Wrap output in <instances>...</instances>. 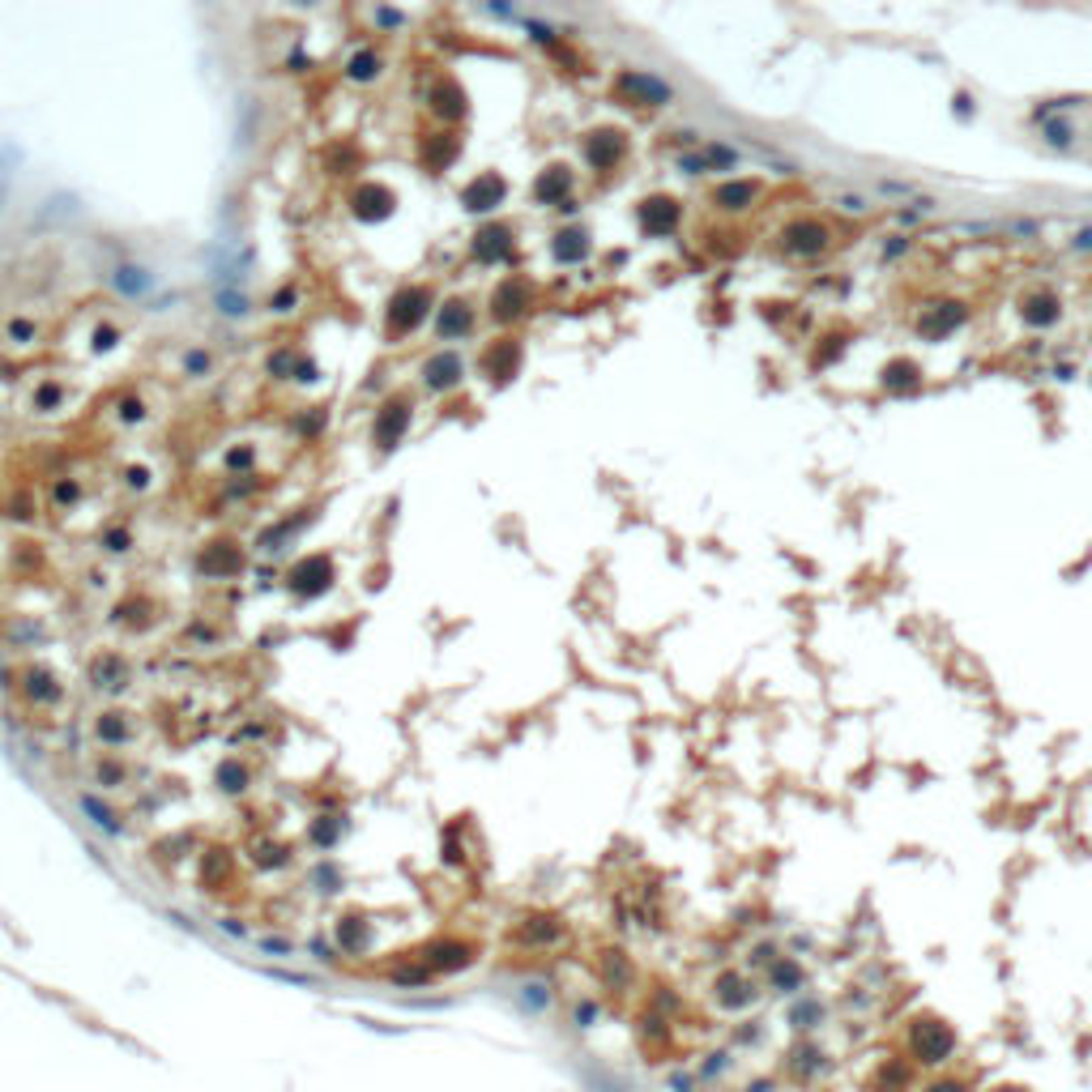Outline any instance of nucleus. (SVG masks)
I'll return each instance as SVG.
<instances>
[{
  "label": "nucleus",
  "instance_id": "nucleus-1",
  "mask_svg": "<svg viewBox=\"0 0 1092 1092\" xmlns=\"http://www.w3.org/2000/svg\"><path fill=\"white\" fill-rule=\"evenodd\" d=\"M956 1054V1029L939 1015H913L905 1029V1058L913 1067H947Z\"/></svg>",
  "mask_w": 1092,
  "mask_h": 1092
},
{
  "label": "nucleus",
  "instance_id": "nucleus-2",
  "mask_svg": "<svg viewBox=\"0 0 1092 1092\" xmlns=\"http://www.w3.org/2000/svg\"><path fill=\"white\" fill-rule=\"evenodd\" d=\"M431 308V291L427 286H401L388 303V337H405L427 320Z\"/></svg>",
  "mask_w": 1092,
  "mask_h": 1092
},
{
  "label": "nucleus",
  "instance_id": "nucleus-3",
  "mask_svg": "<svg viewBox=\"0 0 1092 1092\" xmlns=\"http://www.w3.org/2000/svg\"><path fill=\"white\" fill-rule=\"evenodd\" d=\"M828 1067H832V1058L824 1054V1046L819 1041H811V1037H798L790 1050H785V1075L794 1079V1084H819L828 1075Z\"/></svg>",
  "mask_w": 1092,
  "mask_h": 1092
},
{
  "label": "nucleus",
  "instance_id": "nucleus-4",
  "mask_svg": "<svg viewBox=\"0 0 1092 1092\" xmlns=\"http://www.w3.org/2000/svg\"><path fill=\"white\" fill-rule=\"evenodd\" d=\"M329 581H333V568H329V559L324 555H308L303 564H295L291 568V576H286V585L299 593V597H316V593H324L329 589Z\"/></svg>",
  "mask_w": 1092,
  "mask_h": 1092
},
{
  "label": "nucleus",
  "instance_id": "nucleus-5",
  "mask_svg": "<svg viewBox=\"0 0 1092 1092\" xmlns=\"http://www.w3.org/2000/svg\"><path fill=\"white\" fill-rule=\"evenodd\" d=\"M866 1088H879V1092H918V1067L909 1058H883L870 1075Z\"/></svg>",
  "mask_w": 1092,
  "mask_h": 1092
},
{
  "label": "nucleus",
  "instance_id": "nucleus-6",
  "mask_svg": "<svg viewBox=\"0 0 1092 1092\" xmlns=\"http://www.w3.org/2000/svg\"><path fill=\"white\" fill-rule=\"evenodd\" d=\"M461 376H465V363H461L457 351H440V355H431V359L423 363V384H427L431 393H448V388H457Z\"/></svg>",
  "mask_w": 1092,
  "mask_h": 1092
},
{
  "label": "nucleus",
  "instance_id": "nucleus-7",
  "mask_svg": "<svg viewBox=\"0 0 1092 1092\" xmlns=\"http://www.w3.org/2000/svg\"><path fill=\"white\" fill-rule=\"evenodd\" d=\"M500 201H504V179H500L495 171L478 175V179L461 192V205H465L469 214H487V210H495Z\"/></svg>",
  "mask_w": 1092,
  "mask_h": 1092
},
{
  "label": "nucleus",
  "instance_id": "nucleus-8",
  "mask_svg": "<svg viewBox=\"0 0 1092 1092\" xmlns=\"http://www.w3.org/2000/svg\"><path fill=\"white\" fill-rule=\"evenodd\" d=\"M525 308H529V286L521 278H504L495 286V295H491V316L495 320H517V316H525Z\"/></svg>",
  "mask_w": 1092,
  "mask_h": 1092
},
{
  "label": "nucleus",
  "instance_id": "nucleus-9",
  "mask_svg": "<svg viewBox=\"0 0 1092 1092\" xmlns=\"http://www.w3.org/2000/svg\"><path fill=\"white\" fill-rule=\"evenodd\" d=\"M483 372L491 376V384H508L517 372H521V346L517 341H495L483 359Z\"/></svg>",
  "mask_w": 1092,
  "mask_h": 1092
},
{
  "label": "nucleus",
  "instance_id": "nucleus-10",
  "mask_svg": "<svg viewBox=\"0 0 1092 1092\" xmlns=\"http://www.w3.org/2000/svg\"><path fill=\"white\" fill-rule=\"evenodd\" d=\"M405 423H410V401L405 397H397V401H388L384 410H380V419H376V444L388 452L397 440H401V431H405Z\"/></svg>",
  "mask_w": 1092,
  "mask_h": 1092
},
{
  "label": "nucleus",
  "instance_id": "nucleus-11",
  "mask_svg": "<svg viewBox=\"0 0 1092 1092\" xmlns=\"http://www.w3.org/2000/svg\"><path fill=\"white\" fill-rule=\"evenodd\" d=\"M474 256L478 260H508L512 256V231L504 222H491L474 235Z\"/></svg>",
  "mask_w": 1092,
  "mask_h": 1092
},
{
  "label": "nucleus",
  "instance_id": "nucleus-12",
  "mask_svg": "<svg viewBox=\"0 0 1092 1092\" xmlns=\"http://www.w3.org/2000/svg\"><path fill=\"white\" fill-rule=\"evenodd\" d=\"M90 682L99 692H120L124 682H128V661L120 657V653H99L94 661H90Z\"/></svg>",
  "mask_w": 1092,
  "mask_h": 1092
},
{
  "label": "nucleus",
  "instance_id": "nucleus-13",
  "mask_svg": "<svg viewBox=\"0 0 1092 1092\" xmlns=\"http://www.w3.org/2000/svg\"><path fill=\"white\" fill-rule=\"evenodd\" d=\"M355 214H359V218H367V222H380V218H388V214H393V192H388V188H380V184H363V188L355 192Z\"/></svg>",
  "mask_w": 1092,
  "mask_h": 1092
},
{
  "label": "nucleus",
  "instance_id": "nucleus-14",
  "mask_svg": "<svg viewBox=\"0 0 1092 1092\" xmlns=\"http://www.w3.org/2000/svg\"><path fill=\"white\" fill-rule=\"evenodd\" d=\"M22 696H26L30 704L47 709V704L60 700V678H56L51 670H26V674H22Z\"/></svg>",
  "mask_w": 1092,
  "mask_h": 1092
},
{
  "label": "nucleus",
  "instance_id": "nucleus-15",
  "mask_svg": "<svg viewBox=\"0 0 1092 1092\" xmlns=\"http://www.w3.org/2000/svg\"><path fill=\"white\" fill-rule=\"evenodd\" d=\"M585 154H589V163L597 167V171H606V167H614L624 158V136L619 132H593L589 142H585Z\"/></svg>",
  "mask_w": 1092,
  "mask_h": 1092
},
{
  "label": "nucleus",
  "instance_id": "nucleus-16",
  "mask_svg": "<svg viewBox=\"0 0 1092 1092\" xmlns=\"http://www.w3.org/2000/svg\"><path fill=\"white\" fill-rule=\"evenodd\" d=\"M474 329V308L465 303V299H448L444 308H440V316H436V333L440 337H461V333H469Z\"/></svg>",
  "mask_w": 1092,
  "mask_h": 1092
},
{
  "label": "nucleus",
  "instance_id": "nucleus-17",
  "mask_svg": "<svg viewBox=\"0 0 1092 1092\" xmlns=\"http://www.w3.org/2000/svg\"><path fill=\"white\" fill-rule=\"evenodd\" d=\"M572 188V175L568 167H546L538 179H533V201L542 205H564V192Z\"/></svg>",
  "mask_w": 1092,
  "mask_h": 1092
},
{
  "label": "nucleus",
  "instance_id": "nucleus-18",
  "mask_svg": "<svg viewBox=\"0 0 1092 1092\" xmlns=\"http://www.w3.org/2000/svg\"><path fill=\"white\" fill-rule=\"evenodd\" d=\"M431 111L440 115V120H461L465 115V90L457 86V82H436L431 86Z\"/></svg>",
  "mask_w": 1092,
  "mask_h": 1092
},
{
  "label": "nucleus",
  "instance_id": "nucleus-19",
  "mask_svg": "<svg viewBox=\"0 0 1092 1092\" xmlns=\"http://www.w3.org/2000/svg\"><path fill=\"white\" fill-rule=\"evenodd\" d=\"M619 90H628V94H636L640 103H670V86L666 82H657V78H649V73H624L619 78Z\"/></svg>",
  "mask_w": 1092,
  "mask_h": 1092
},
{
  "label": "nucleus",
  "instance_id": "nucleus-20",
  "mask_svg": "<svg viewBox=\"0 0 1092 1092\" xmlns=\"http://www.w3.org/2000/svg\"><path fill=\"white\" fill-rule=\"evenodd\" d=\"M457 154H461V136H452V132L427 136V146H423V163H427L431 171H444Z\"/></svg>",
  "mask_w": 1092,
  "mask_h": 1092
},
{
  "label": "nucleus",
  "instance_id": "nucleus-21",
  "mask_svg": "<svg viewBox=\"0 0 1092 1092\" xmlns=\"http://www.w3.org/2000/svg\"><path fill=\"white\" fill-rule=\"evenodd\" d=\"M201 572H210V576H235V572H244V555L235 551V546H210V551L201 555Z\"/></svg>",
  "mask_w": 1092,
  "mask_h": 1092
},
{
  "label": "nucleus",
  "instance_id": "nucleus-22",
  "mask_svg": "<svg viewBox=\"0 0 1092 1092\" xmlns=\"http://www.w3.org/2000/svg\"><path fill=\"white\" fill-rule=\"evenodd\" d=\"M717 990H721V994H717V1003H721V1007H730V1011H742V1007H751V1003H756V986H751V982H742V977H721V982H717Z\"/></svg>",
  "mask_w": 1092,
  "mask_h": 1092
},
{
  "label": "nucleus",
  "instance_id": "nucleus-23",
  "mask_svg": "<svg viewBox=\"0 0 1092 1092\" xmlns=\"http://www.w3.org/2000/svg\"><path fill=\"white\" fill-rule=\"evenodd\" d=\"M768 982H773V990H781V994H798L802 982H806V973H802V965H794V961H777L773 973H768Z\"/></svg>",
  "mask_w": 1092,
  "mask_h": 1092
},
{
  "label": "nucleus",
  "instance_id": "nucleus-24",
  "mask_svg": "<svg viewBox=\"0 0 1092 1092\" xmlns=\"http://www.w3.org/2000/svg\"><path fill=\"white\" fill-rule=\"evenodd\" d=\"M248 764L244 760H235V756H227L222 764H218V785L227 790V794H239V790H248Z\"/></svg>",
  "mask_w": 1092,
  "mask_h": 1092
},
{
  "label": "nucleus",
  "instance_id": "nucleus-25",
  "mask_svg": "<svg viewBox=\"0 0 1092 1092\" xmlns=\"http://www.w3.org/2000/svg\"><path fill=\"white\" fill-rule=\"evenodd\" d=\"M154 286V278L146 269H136V265H124V269H115V291L120 295H142V291H150Z\"/></svg>",
  "mask_w": 1092,
  "mask_h": 1092
},
{
  "label": "nucleus",
  "instance_id": "nucleus-26",
  "mask_svg": "<svg viewBox=\"0 0 1092 1092\" xmlns=\"http://www.w3.org/2000/svg\"><path fill=\"white\" fill-rule=\"evenodd\" d=\"M94 734H99L107 747H120V742H128L132 730H128V721H124L120 713H103V717L94 721Z\"/></svg>",
  "mask_w": 1092,
  "mask_h": 1092
},
{
  "label": "nucleus",
  "instance_id": "nucleus-27",
  "mask_svg": "<svg viewBox=\"0 0 1092 1092\" xmlns=\"http://www.w3.org/2000/svg\"><path fill=\"white\" fill-rule=\"evenodd\" d=\"M640 222H645V231H649V235L666 231V227L674 222V205H670V201H649L645 210H640Z\"/></svg>",
  "mask_w": 1092,
  "mask_h": 1092
},
{
  "label": "nucleus",
  "instance_id": "nucleus-28",
  "mask_svg": "<svg viewBox=\"0 0 1092 1092\" xmlns=\"http://www.w3.org/2000/svg\"><path fill=\"white\" fill-rule=\"evenodd\" d=\"M585 252H589L585 231H559V235H555V256H559V260H581Z\"/></svg>",
  "mask_w": 1092,
  "mask_h": 1092
},
{
  "label": "nucleus",
  "instance_id": "nucleus-29",
  "mask_svg": "<svg viewBox=\"0 0 1092 1092\" xmlns=\"http://www.w3.org/2000/svg\"><path fill=\"white\" fill-rule=\"evenodd\" d=\"M346 73H351L355 82H372V78L380 73V56H376V51H367V47H363V51H355V56H351V64H346Z\"/></svg>",
  "mask_w": 1092,
  "mask_h": 1092
},
{
  "label": "nucleus",
  "instance_id": "nucleus-30",
  "mask_svg": "<svg viewBox=\"0 0 1092 1092\" xmlns=\"http://www.w3.org/2000/svg\"><path fill=\"white\" fill-rule=\"evenodd\" d=\"M82 811H86V815H94V824H99L103 832H120V824H115V815H111V811H107V806H103V802H99L94 794H82Z\"/></svg>",
  "mask_w": 1092,
  "mask_h": 1092
},
{
  "label": "nucleus",
  "instance_id": "nucleus-31",
  "mask_svg": "<svg viewBox=\"0 0 1092 1092\" xmlns=\"http://www.w3.org/2000/svg\"><path fill=\"white\" fill-rule=\"evenodd\" d=\"M918 1092H973V1084L961 1079V1075H934V1079H926Z\"/></svg>",
  "mask_w": 1092,
  "mask_h": 1092
},
{
  "label": "nucleus",
  "instance_id": "nucleus-32",
  "mask_svg": "<svg viewBox=\"0 0 1092 1092\" xmlns=\"http://www.w3.org/2000/svg\"><path fill=\"white\" fill-rule=\"evenodd\" d=\"M218 312L222 316H244L248 312V299L239 291H218Z\"/></svg>",
  "mask_w": 1092,
  "mask_h": 1092
},
{
  "label": "nucleus",
  "instance_id": "nucleus-33",
  "mask_svg": "<svg viewBox=\"0 0 1092 1092\" xmlns=\"http://www.w3.org/2000/svg\"><path fill=\"white\" fill-rule=\"evenodd\" d=\"M60 397H64V388L47 380V384H39V393H35V410H56Z\"/></svg>",
  "mask_w": 1092,
  "mask_h": 1092
},
{
  "label": "nucleus",
  "instance_id": "nucleus-34",
  "mask_svg": "<svg viewBox=\"0 0 1092 1092\" xmlns=\"http://www.w3.org/2000/svg\"><path fill=\"white\" fill-rule=\"evenodd\" d=\"M78 495H82V483H73V478H60V483L51 487V500H56V504H73Z\"/></svg>",
  "mask_w": 1092,
  "mask_h": 1092
},
{
  "label": "nucleus",
  "instance_id": "nucleus-35",
  "mask_svg": "<svg viewBox=\"0 0 1092 1092\" xmlns=\"http://www.w3.org/2000/svg\"><path fill=\"white\" fill-rule=\"evenodd\" d=\"M5 337L13 341V346H26V341L35 337V324L30 320H9V329H5Z\"/></svg>",
  "mask_w": 1092,
  "mask_h": 1092
},
{
  "label": "nucleus",
  "instance_id": "nucleus-36",
  "mask_svg": "<svg viewBox=\"0 0 1092 1092\" xmlns=\"http://www.w3.org/2000/svg\"><path fill=\"white\" fill-rule=\"evenodd\" d=\"M120 419H124V423H142V419H146L142 397H124V401H120Z\"/></svg>",
  "mask_w": 1092,
  "mask_h": 1092
},
{
  "label": "nucleus",
  "instance_id": "nucleus-37",
  "mask_svg": "<svg viewBox=\"0 0 1092 1092\" xmlns=\"http://www.w3.org/2000/svg\"><path fill=\"white\" fill-rule=\"evenodd\" d=\"M103 546H107L111 555H124L128 546H132V533H128V529H111V533L103 538Z\"/></svg>",
  "mask_w": 1092,
  "mask_h": 1092
},
{
  "label": "nucleus",
  "instance_id": "nucleus-38",
  "mask_svg": "<svg viewBox=\"0 0 1092 1092\" xmlns=\"http://www.w3.org/2000/svg\"><path fill=\"white\" fill-rule=\"evenodd\" d=\"M184 372L205 376V372H210V355H205V351H188V355H184Z\"/></svg>",
  "mask_w": 1092,
  "mask_h": 1092
},
{
  "label": "nucleus",
  "instance_id": "nucleus-39",
  "mask_svg": "<svg viewBox=\"0 0 1092 1092\" xmlns=\"http://www.w3.org/2000/svg\"><path fill=\"white\" fill-rule=\"evenodd\" d=\"M252 465V448H235L227 452V469H248Z\"/></svg>",
  "mask_w": 1092,
  "mask_h": 1092
},
{
  "label": "nucleus",
  "instance_id": "nucleus-40",
  "mask_svg": "<svg viewBox=\"0 0 1092 1092\" xmlns=\"http://www.w3.org/2000/svg\"><path fill=\"white\" fill-rule=\"evenodd\" d=\"M128 487H132V491H146V487H150V474H146L142 465H132V469H128Z\"/></svg>",
  "mask_w": 1092,
  "mask_h": 1092
},
{
  "label": "nucleus",
  "instance_id": "nucleus-41",
  "mask_svg": "<svg viewBox=\"0 0 1092 1092\" xmlns=\"http://www.w3.org/2000/svg\"><path fill=\"white\" fill-rule=\"evenodd\" d=\"M99 781H107V785H115V781H124V768H120V764H111V760H107V764H103V768H99Z\"/></svg>",
  "mask_w": 1092,
  "mask_h": 1092
},
{
  "label": "nucleus",
  "instance_id": "nucleus-42",
  "mask_svg": "<svg viewBox=\"0 0 1092 1092\" xmlns=\"http://www.w3.org/2000/svg\"><path fill=\"white\" fill-rule=\"evenodd\" d=\"M320 427H324V410H316V415L299 419V431H308V436H312V431H320Z\"/></svg>",
  "mask_w": 1092,
  "mask_h": 1092
},
{
  "label": "nucleus",
  "instance_id": "nucleus-43",
  "mask_svg": "<svg viewBox=\"0 0 1092 1092\" xmlns=\"http://www.w3.org/2000/svg\"><path fill=\"white\" fill-rule=\"evenodd\" d=\"M295 308V291H278L273 295V312H291Z\"/></svg>",
  "mask_w": 1092,
  "mask_h": 1092
},
{
  "label": "nucleus",
  "instance_id": "nucleus-44",
  "mask_svg": "<svg viewBox=\"0 0 1092 1092\" xmlns=\"http://www.w3.org/2000/svg\"><path fill=\"white\" fill-rule=\"evenodd\" d=\"M111 337H115L111 329H99V341H94V346H99V351H107V346H111Z\"/></svg>",
  "mask_w": 1092,
  "mask_h": 1092
},
{
  "label": "nucleus",
  "instance_id": "nucleus-45",
  "mask_svg": "<svg viewBox=\"0 0 1092 1092\" xmlns=\"http://www.w3.org/2000/svg\"><path fill=\"white\" fill-rule=\"evenodd\" d=\"M994 1092H1033V1088H1020V1084H998Z\"/></svg>",
  "mask_w": 1092,
  "mask_h": 1092
},
{
  "label": "nucleus",
  "instance_id": "nucleus-46",
  "mask_svg": "<svg viewBox=\"0 0 1092 1092\" xmlns=\"http://www.w3.org/2000/svg\"><path fill=\"white\" fill-rule=\"evenodd\" d=\"M866 1092H879V1088H866Z\"/></svg>",
  "mask_w": 1092,
  "mask_h": 1092
}]
</instances>
